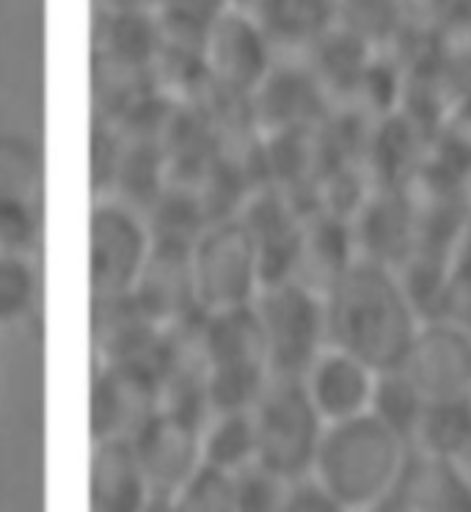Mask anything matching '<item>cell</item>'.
Returning a JSON list of instances; mask_svg holds the SVG:
<instances>
[{
  "mask_svg": "<svg viewBox=\"0 0 471 512\" xmlns=\"http://www.w3.org/2000/svg\"><path fill=\"white\" fill-rule=\"evenodd\" d=\"M323 303L328 345L359 358L378 375L400 369L422 317L392 265L353 259Z\"/></svg>",
  "mask_w": 471,
  "mask_h": 512,
  "instance_id": "obj_1",
  "label": "cell"
},
{
  "mask_svg": "<svg viewBox=\"0 0 471 512\" xmlns=\"http://www.w3.org/2000/svg\"><path fill=\"white\" fill-rule=\"evenodd\" d=\"M411 446L370 411L326 424L312 477L348 512H370L400 482Z\"/></svg>",
  "mask_w": 471,
  "mask_h": 512,
  "instance_id": "obj_2",
  "label": "cell"
},
{
  "mask_svg": "<svg viewBox=\"0 0 471 512\" xmlns=\"http://www.w3.org/2000/svg\"><path fill=\"white\" fill-rule=\"evenodd\" d=\"M257 435V466L281 479L312 474L314 455L326 430L323 416L298 378H270L251 408Z\"/></svg>",
  "mask_w": 471,
  "mask_h": 512,
  "instance_id": "obj_3",
  "label": "cell"
},
{
  "mask_svg": "<svg viewBox=\"0 0 471 512\" xmlns=\"http://www.w3.org/2000/svg\"><path fill=\"white\" fill-rule=\"evenodd\" d=\"M273 378H298L328 347L326 303L301 281L265 284L254 298Z\"/></svg>",
  "mask_w": 471,
  "mask_h": 512,
  "instance_id": "obj_4",
  "label": "cell"
},
{
  "mask_svg": "<svg viewBox=\"0 0 471 512\" xmlns=\"http://www.w3.org/2000/svg\"><path fill=\"white\" fill-rule=\"evenodd\" d=\"M191 270L202 312L254 303L265 287L259 243L246 221H221L196 234Z\"/></svg>",
  "mask_w": 471,
  "mask_h": 512,
  "instance_id": "obj_5",
  "label": "cell"
},
{
  "mask_svg": "<svg viewBox=\"0 0 471 512\" xmlns=\"http://www.w3.org/2000/svg\"><path fill=\"white\" fill-rule=\"evenodd\" d=\"M155 251L144 218L124 201L102 199L91 210V292L94 303L133 295Z\"/></svg>",
  "mask_w": 471,
  "mask_h": 512,
  "instance_id": "obj_6",
  "label": "cell"
},
{
  "mask_svg": "<svg viewBox=\"0 0 471 512\" xmlns=\"http://www.w3.org/2000/svg\"><path fill=\"white\" fill-rule=\"evenodd\" d=\"M427 402L471 397V328L452 317L422 320L397 369Z\"/></svg>",
  "mask_w": 471,
  "mask_h": 512,
  "instance_id": "obj_7",
  "label": "cell"
},
{
  "mask_svg": "<svg viewBox=\"0 0 471 512\" xmlns=\"http://www.w3.org/2000/svg\"><path fill=\"white\" fill-rule=\"evenodd\" d=\"M199 50L215 83L235 94H254L276 64L273 42L243 6H229L218 14L204 31Z\"/></svg>",
  "mask_w": 471,
  "mask_h": 512,
  "instance_id": "obj_8",
  "label": "cell"
},
{
  "mask_svg": "<svg viewBox=\"0 0 471 512\" xmlns=\"http://www.w3.org/2000/svg\"><path fill=\"white\" fill-rule=\"evenodd\" d=\"M130 444L152 493L174 496L204 466L202 427L160 405L130 435Z\"/></svg>",
  "mask_w": 471,
  "mask_h": 512,
  "instance_id": "obj_9",
  "label": "cell"
},
{
  "mask_svg": "<svg viewBox=\"0 0 471 512\" xmlns=\"http://www.w3.org/2000/svg\"><path fill=\"white\" fill-rule=\"evenodd\" d=\"M301 383L323 422L334 424L370 411L378 372L328 345L303 372Z\"/></svg>",
  "mask_w": 471,
  "mask_h": 512,
  "instance_id": "obj_10",
  "label": "cell"
},
{
  "mask_svg": "<svg viewBox=\"0 0 471 512\" xmlns=\"http://www.w3.org/2000/svg\"><path fill=\"white\" fill-rule=\"evenodd\" d=\"M152 496L130 438L94 441L89 466L91 512H141Z\"/></svg>",
  "mask_w": 471,
  "mask_h": 512,
  "instance_id": "obj_11",
  "label": "cell"
},
{
  "mask_svg": "<svg viewBox=\"0 0 471 512\" xmlns=\"http://www.w3.org/2000/svg\"><path fill=\"white\" fill-rule=\"evenodd\" d=\"M157 408V394L146 383L113 364H102L91 386V438H130Z\"/></svg>",
  "mask_w": 471,
  "mask_h": 512,
  "instance_id": "obj_12",
  "label": "cell"
},
{
  "mask_svg": "<svg viewBox=\"0 0 471 512\" xmlns=\"http://www.w3.org/2000/svg\"><path fill=\"white\" fill-rule=\"evenodd\" d=\"M394 496L411 512H471V479L458 460L411 449Z\"/></svg>",
  "mask_w": 471,
  "mask_h": 512,
  "instance_id": "obj_13",
  "label": "cell"
},
{
  "mask_svg": "<svg viewBox=\"0 0 471 512\" xmlns=\"http://www.w3.org/2000/svg\"><path fill=\"white\" fill-rule=\"evenodd\" d=\"M248 12L276 45L306 47L334 25V0H254Z\"/></svg>",
  "mask_w": 471,
  "mask_h": 512,
  "instance_id": "obj_14",
  "label": "cell"
},
{
  "mask_svg": "<svg viewBox=\"0 0 471 512\" xmlns=\"http://www.w3.org/2000/svg\"><path fill=\"white\" fill-rule=\"evenodd\" d=\"M202 463L224 474H237L257 463L251 411L210 413L202 427Z\"/></svg>",
  "mask_w": 471,
  "mask_h": 512,
  "instance_id": "obj_15",
  "label": "cell"
},
{
  "mask_svg": "<svg viewBox=\"0 0 471 512\" xmlns=\"http://www.w3.org/2000/svg\"><path fill=\"white\" fill-rule=\"evenodd\" d=\"M411 449L460 460L471 449V397L427 402L416 424Z\"/></svg>",
  "mask_w": 471,
  "mask_h": 512,
  "instance_id": "obj_16",
  "label": "cell"
},
{
  "mask_svg": "<svg viewBox=\"0 0 471 512\" xmlns=\"http://www.w3.org/2000/svg\"><path fill=\"white\" fill-rule=\"evenodd\" d=\"M108 28L102 31L105 50L124 67H141L160 50V31H166L157 12H102Z\"/></svg>",
  "mask_w": 471,
  "mask_h": 512,
  "instance_id": "obj_17",
  "label": "cell"
},
{
  "mask_svg": "<svg viewBox=\"0 0 471 512\" xmlns=\"http://www.w3.org/2000/svg\"><path fill=\"white\" fill-rule=\"evenodd\" d=\"M334 23L367 47L389 45L403 34L397 0H334Z\"/></svg>",
  "mask_w": 471,
  "mask_h": 512,
  "instance_id": "obj_18",
  "label": "cell"
},
{
  "mask_svg": "<svg viewBox=\"0 0 471 512\" xmlns=\"http://www.w3.org/2000/svg\"><path fill=\"white\" fill-rule=\"evenodd\" d=\"M39 270L34 256H3L0 259V328L23 325L39 306Z\"/></svg>",
  "mask_w": 471,
  "mask_h": 512,
  "instance_id": "obj_19",
  "label": "cell"
},
{
  "mask_svg": "<svg viewBox=\"0 0 471 512\" xmlns=\"http://www.w3.org/2000/svg\"><path fill=\"white\" fill-rule=\"evenodd\" d=\"M427 400L419 391L400 375V372H386L378 375L375 394H372L370 413L378 416L386 427H392L394 433L408 441H414L416 424L422 419Z\"/></svg>",
  "mask_w": 471,
  "mask_h": 512,
  "instance_id": "obj_20",
  "label": "cell"
},
{
  "mask_svg": "<svg viewBox=\"0 0 471 512\" xmlns=\"http://www.w3.org/2000/svg\"><path fill=\"white\" fill-rule=\"evenodd\" d=\"M42 160L23 135L0 133V199H39Z\"/></svg>",
  "mask_w": 471,
  "mask_h": 512,
  "instance_id": "obj_21",
  "label": "cell"
},
{
  "mask_svg": "<svg viewBox=\"0 0 471 512\" xmlns=\"http://www.w3.org/2000/svg\"><path fill=\"white\" fill-rule=\"evenodd\" d=\"M174 507L177 512H235V479L202 466L174 493Z\"/></svg>",
  "mask_w": 471,
  "mask_h": 512,
  "instance_id": "obj_22",
  "label": "cell"
},
{
  "mask_svg": "<svg viewBox=\"0 0 471 512\" xmlns=\"http://www.w3.org/2000/svg\"><path fill=\"white\" fill-rule=\"evenodd\" d=\"M42 234V218L36 201L0 199V259L34 256Z\"/></svg>",
  "mask_w": 471,
  "mask_h": 512,
  "instance_id": "obj_23",
  "label": "cell"
},
{
  "mask_svg": "<svg viewBox=\"0 0 471 512\" xmlns=\"http://www.w3.org/2000/svg\"><path fill=\"white\" fill-rule=\"evenodd\" d=\"M235 479V512H279L287 479L270 474L268 468L248 466L232 474Z\"/></svg>",
  "mask_w": 471,
  "mask_h": 512,
  "instance_id": "obj_24",
  "label": "cell"
},
{
  "mask_svg": "<svg viewBox=\"0 0 471 512\" xmlns=\"http://www.w3.org/2000/svg\"><path fill=\"white\" fill-rule=\"evenodd\" d=\"M403 31L419 39H430L458 9V0H397Z\"/></svg>",
  "mask_w": 471,
  "mask_h": 512,
  "instance_id": "obj_25",
  "label": "cell"
},
{
  "mask_svg": "<svg viewBox=\"0 0 471 512\" xmlns=\"http://www.w3.org/2000/svg\"><path fill=\"white\" fill-rule=\"evenodd\" d=\"M279 512H348L328 493L312 474L290 479L284 496H281Z\"/></svg>",
  "mask_w": 471,
  "mask_h": 512,
  "instance_id": "obj_26",
  "label": "cell"
},
{
  "mask_svg": "<svg viewBox=\"0 0 471 512\" xmlns=\"http://www.w3.org/2000/svg\"><path fill=\"white\" fill-rule=\"evenodd\" d=\"M100 12H160L163 0H97Z\"/></svg>",
  "mask_w": 471,
  "mask_h": 512,
  "instance_id": "obj_27",
  "label": "cell"
},
{
  "mask_svg": "<svg viewBox=\"0 0 471 512\" xmlns=\"http://www.w3.org/2000/svg\"><path fill=\"white\" fill-rule=\"evenodd\" d=\"M141 512H177V507H174V496H171V493H152Z\"/></svg>",
  "mask_w": 471,
  "mask_h": 512,
  "instance_id": "obj_28",
  "label": "cell"
},
{
  "mask_svg": "<svg viewBox=\"0 0 471 512\" xmlns=\"http://www.w3.org/2000/svg\"><path fill=\"white\" fill-rule=\"evenodd\" d=\"M458 463H460V466H463V471H466V474H469V479H471V449H469V452H466V455L460 457Z\"/></svg>",
  "mask_w": 471,
  "mask_h": 512,
  "instance_id": "obj_29",
  "label": "cell"
}]
</instances>
